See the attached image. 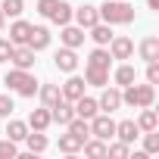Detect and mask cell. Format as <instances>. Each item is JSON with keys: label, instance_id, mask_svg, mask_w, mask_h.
<instances>
[{"label": "cell", "instance_id": "obj_17", "mask_svg": "<svg viewBox=\"0 0 159 159\" xmlns=\"http://www.w3.org/2000/svg\"><path fill=\"white\" fill-rule=\"evenodd\" d=\"M38 97H41V103L50 109L53 103H59V100H62V91H59V84H50V81H44V84H38Z\"/></svg>", "mask_w": 159, "mask_h": 159}, {"label": "cell", "instance_id": "obj_33", "mask_svg": "<svg viewBox=\"0 0 159 159\" xmlns=\"http://www.w3.org/2000/svg\"><path fill=\"white\" fill-rule=\"evenodd\" d=\"M143 153H147V156L159 153V134H156V131H143Z\"/></svg>", "mask_w": 159, "mask_h": 159}, {"label": "cell", "instance_id": "obj_10", "mask_svg": "<svg viewBox=\"0 0 159 159\" xmlns=\"http://www.w3.org/2000/svg\"><path fill=\"white\" fill-rule=\"evenodd\" d=\"M84 38H88V34H84V28H81V25H72V22H69V25H62V31H59L62 47H72V50L81 47V44H84Z\"/></svg>", "mask_w": 159, "mask_h": 159}, {"label": "cell", "instance_id": "obj_11", "mask_svg": "<svg viewBox=\"0 0 159 159\" xmlns=\"http://www.w3.org/2000/svg\"><path fill=\"white\" fill-rule=\"evenodd\" d=\"M50 41H53V34H50V28H44V25H31V34H28V47L34 50V53H41V50H47L50 47Z\"/></svg>", "mask_w": 159, "mask_h": 159}, {"label": "cell", "instance_id": "obj_4", "mask_svg": "<svg viewBox=\"0 0 159 159\" xmlns=\"http://www.w3.org/2000/svg\"><path fill=\"white\" fill-rule=\"evenodd\" d=\"M91 125V137H100V140H112L116 137V122L109 112H97L94 119H88Z\"/></svg>", "mask_w": 159, "mask_h": 159}, {"label": "cell", "instance_id": "obj_15", "mask_svg": "<svg viewBox=\"0 0 159 159\" xmlns=\"http://www.w3.org/2000/svg\"><path fill=\"white\" fill-rule=\"evenodd\" d=\"M72 10H75L72 3H66V0H56V7H53V13H50L47 19H50L53 25H59V28H62V25H69V22H72Z\"/></svg>", "mask_w": 159, "mask_h": 159}, {"label": "cell", "instance_id": "obj_1", "mask_svg": "<svg viewBox=\"0 0 159 159\" xmlns=\"http://www.w3.org/2000/svg\"><path fill=\"white\" fill-rule=\"evenodd\" d=\"M100 13V22L106 25H131L134 22V7L128 0H106L103 7H97Z\"/></svg>", "mask_w": 159, "mask_h": 159}, {"label": "cell", "instance_id": "obj_3", "mask_svg": "<svg viewBox=\"0 0 159 159\" xmlns=\"http://www.w3.org/2000/svg\"><path fill=\"white\" fill-rule=\"evenodd\" d=\"M3 84L10 88V91H16L19 97H34L38 94V81H34V75H31V69H10L7 72V78H3Z\"/></svg>", "mask_w": 159, "mask_h": 159}, {"label": "cell", "instance_id": "obj_28", "mask_svg": "<svg viewBox=\"0 0 159 159\" xmlns=\"http://www.w3.org/2000/svg\"><path fill=\"white\" fill-rule=\"evenodd\" d=\"M81 150H84V156H91V159H100V156H106V140H100V137H88L84 143H81Z\"/></svg>", "mask_w": 159, "mask_h": 159}, {"label": "cell", "instance_id": "obj_22", "mask_svg": "<svg viewBox=\"0 0 159 159\" xmlns=\"http://www.w3.org/2000/svg\"><path fill=\"white\" fill-rule=\"evenodd\" d=\"M88 31H91L88 38H91L97 47H106V44L112 41V25H106V22H97V25H91Z\"/></svg>", "mask_w": 159, "mask_h": 159}, {"label": "cell", "instance_id": "obj_9", "mask_svg": "<svg viewBox=\"0 0 159 159\" xmlns=\"http://www.w3.org/2000/svg\"><path fill=\"white\" fill-rule=\"evenodd\" d=\"M84 88H88V81H84V78H78L75 72L69 75V81H66V84H59L62 100H69V103H75L78 97H84Z\"/></svg>", "mask_w": 159, "mask_h": 159}, {"label": "cell", "instance_id": "obj_2", "mask_svg": "<svg viewBox=\"0 0 159 159\" xmlns=\"http://www.w3.org/2000/svg\"><path fill=\"white\" fill-rule=\"evenodd\" d=\"M156 103V84H128L122 88V106H131V109H143V106H153Z\"/></svg>", "mask_w": 159, "mask_h": 159}, {"label": "cell", "instance_id": "obj_37", "mask_svg": "<svg viewBox=\"0 0 159 159\" xmlns=\"http://www.w3.org/2000/svg\"><path fill=\"white\" fill-rule=\"evenodd\" d=\"M147 81H150V84H159V59L147 62Z\"/></svg>", "mask_w": 159, "mask_h": 159}, {"label": "cell", "instance_id": "obj_25", "mask_svg": "<svg viewBox=\"0 0 159 159\" xmlns=\"http://www.w3.org/2000/svg\"><path fill=\"white\" fill-rule=\"evenodd\" d=\"M88 66H94V69H109V66H112L109 50H106V47H94V50L88 53Z\"/></svg>", "mask_w": 159, "mask_h": 159}, {"label": "cell", "instance_id": "obj_39", "mask_svg": "<svg viewBox=\"0 0 159 159\" xmlns=\"http://www.w3.org/2000/svg\"><path fill=\"white\" fill-rule=\"evenodd\" d=\"M3 25H7V16H3V10H0V31H3Z\"/></svg>", "mask_w": 159, "mask_h": 159}, {"label": "cell", "instance_id": "obj_34", "mask_svg": "<svg viewBox=\"0 0 159 159\" xmlns=\"http://www.w3.org/2000/svg\"><path fill=\"white\" fill-rule=\"evenodd\" d=\"M19 156V150H16V140H0V159H16Z\"/></svg>", "mask_w": 159, "mask_h": 159}, {"label": "cell", "instance_id": "obj_19", "mask_svg": "<svg viewBox=\"0 0 159 159\" xmlns=\"http://www.w3.org/2000/svg\"><path fill=\"white\" fill-rule=\"evenodd\" d=\"M137 128H140V134L143 131H159V112L153 106H143L140 116H137Z\"/></svg>", "mask_w": 159, "mask_h": 159}, {"label": "cell", "instance_id": "obj_23", "mask_svg": "<svg viewBox=\"0 0 159 159\" xmlns=\"http://www.w3.org/2000/svg\"><path fill=\"white\" fill-rule=\"evenodd\" d=\"M28 34H31V22H25V19L16 16V22L10 25V41H13V44H25Z\"/></svg>", "mask_w": 159, "mask_h": 159}, {"label": "cell", "instance_id": "obj_32", "mask_svg": "<svg viewBox=\"0 0 159 159\" xmlns=\"http://www.w3.org/2000/svg\"><path fill=\"white\" fill-rule=\"evenodd\" d=\"M0 10H3V16H22V10H25V0H3L0 3Z\"/></svg>", "mask_w": 159, "mask_h": 159}, {"label": "cell", "instance_id": "obj_13", "mask_svg": "<svg viewBox=\"0 0 159 159\" xmlns=\"http://www.w3.org/2000/svg\"><path fill=\"white\" fill-rule=\"evenodd\" d=\"M50 119H53L56 125H69V122L75 119V106H72L69 100H59V103L50 106Z\"/></svg>", "mask_w": 159, "mask_h": 159}, {"label": "cell", "instance_id": "obj_7", "mask_svg": "<svg viewBox=\"0 0 159 159\" xmlns=\"http://www.w3.org/2000/svg\"><path fill=\"white\" fill-rule=\"evenodd\" d=\"M53 66H56L59 72L72 75V72H78V53H75L72 47H59V50L53 53Z\"/></svg>", "mask_w": 159, "mask_h": 159}, {"label": "cell", "instance_id": "obj_18", "mask_svg": "<svg viewBox=\"0 0 159 159\" xmlns=\"http://www.w3.org/2000/svg\"><path fill=\"white\" fill-rule=\"evenodd\" d=\"M50 125H53V119H50V109H47V106L31 109V116H28V128H31V131H47Z\"/></svg>", "mask_w": 159, "mask_h": 159}, {"label": "cell", "instance_id": "obj_36", "mask_svg": "<svg viewBox=\"0 0 159 159\" xmlns=\"http://www.w3.org/2000/svg\"><path fill=\"white\" fill-rule=\"evenodd\" d=\"M13 41L10 38H0V62H10V53H13Z\"/></svg>", "mask_w": 159, "mask_h": 159}, {"label": "cell", "instance_id": "obj_27", "mask_svg": "<svg viewBox=\"0 0 159 159\" xmlns=\"http://www.w3.org/2000/svg\"><path fill=\"white\" fill-rule=\"evenodd\" d=\"M25 143H28V153H44L50 147V140H47L44 131H28L25 134Z\"/></svg>", "mask_w": 159, "mask_h": 159}, {"label": "cell", "instance_id": "obj_31", "mask_svg": "<svg viewBox=\"0 0 159 159\" xmlns=\"http://www.w3.org/2000/svg\"><path fill=\"white\" fill-rule=\"evenodd\" d=\"M106 156H112V159H128V156H131V143H125V140L109 143V140H106Z\"/></svg>", "mask_w": 159, "mask_h": 159}, {"label": "cell", "instance_id": "obj_14", "mask_svg": "<svg viewBox=\"0 0 159 159\" xmlns=\"http://www.w3.org/2000/svg\"><path fill=\"white\" fill-rule=\"evenodd\" d=\"M116 137H119V140H125V143H134V140L140 137V128H137V122H134V119L116 122Z\"/></svg>", "mask_w": 159, "mask_h": 159}, {"label": "cell", "instance_id": "obj_6", "mask_svg": "<svg viewBox=\"0 0 159 159\" xmlns=\"http://www.w3.org/2000/svg\"><path fill=\"white\" fill-rule=\"evenodd\" d=\"M97 106H100V112H116V109H122V88H109V84H103V91H100V97H97Z\"/></svg>", "mask_w": 159, "mask_h": 159}, {"label": "cell", "instance_id": "obj_21", "mask_svg": "<svg viewBox=\"0 0 159 159\" xmlns=\"http://www.w3.org/2000/svg\"><path fill=\"white\" fill-rule=\"evenodd\" d=\"M72 106H75V116H81V119H94V116L100 112V106H97V97H78Z\"/></svg>", "mask_w": 159, "mask_h": 159}, {"label": "cell", "instance_id": "obj_35", "mask_svg": "<svg viewBox=\"0 0 159 159\" xmlns=\"http://www.w3.org/2000/svg\"><path fill=\"white\" fill-rule=\"evenodd\" d=\"M13 109H16L13 97H7V94H0V119H10V116H13Z\"/></svg>", "mask_w": 159, "mask_h": 159}, {"label": "cell", "instance_id": "obj_29", "mask_svg": "<svg viewBox=\"0 0 159 159\" xmlns=\"http://www.w3.org/2000/svg\"><path fill=\"white\" fill-rule=\"evenodd\" d=\"M66 128H69V131H72L78 140H88V137H91V125H88V119H81V116H75V119H72Z\"/></svg>", "mask_w": 159, "mask_h": 159}, {"label": "cell", "instance_id": "obj_30", "mask_svg": "<svg viewBox=\"0 0 159 159\" xmlns=\"http://www.w3.org/2000/svg\"><path fill=\"white\" fill-rule=\"evenodd\" d=\"M81 143H84V140H78L72 131L59 134V150H62V153H78V150H81Z\"/></svg>", "mask_w": 159, "mask_h": 159}, {"label": "cell", "instance_id": "obj_24", "mask_svg": "<svg viewBox=\"0 0 159 159\" xmlns=\"http://www.w3.org/2000/svg\"><path fill=\"white\" fill-rule=\"evenodd\" d=\"M84 81L91 88H103L109 84V69H94V66H84Z\"/></svg>", "mask_w": 159, "mask_h": 159}, {"label": "cell", "instance_id": "obj_12", "mask_svg": "<svg viewBox=\"0 0 159 159\" xmlns=\"http://www.w3.org/2000/svg\"><path fill=\"white\" fill-rule=\"evenodd\" d=\"M10 62H13L16 69H34V50H31L28 44H16L13 53H10Z\"/></svg>", "mask_w": 159, "mask_h": 159}, {"label": "cell", "instance_id": "obj_38", "mask_svg": "<svg viewBox=\"0 0 159 159\" xmlns=\"http://www.w3.org/2000/svg\"><path fill=\"white\" fill-rule=\"evenodd\" d=\"M147 7L150 10H159V0H147Z\"/></svg>", "mask_w": 159, "mask_h": 159}, {"label": "cell", "instance_id": "obj_26", "mask_svg": "<svg viewBox=\"0 0 159 159\" xmlns=\"http://www.w3.org/2000/svg\"><path fill=\"white\" fill-rule=\"evenodd\" d=\"M28 131H31V128H28V122H22V119H13V116H10V122H7V137H10V140H16V143H19V140H25V134H28Z\"/></svg>", "mask_w": 159, "mask_h": 159}, {"label": "cell", "instance_id": "obj_5", "mask_svg": "<svg viewBox=\"0 0 159 159\" xmlns=\"http://www.w3.org/2000/svg\"><path fill=\"white\" fill-rule=\"evenodd\" d=\"M106 50H109L112 59H131L134 56V41L128 34H112V41L106 44Z\"/></svg>", "mask_w": 159, "mask_h": 159}, {"label": "cell", "instance_id": "obj_20", "mask_svg": "<svg viewBox=\"0 0 159 159\" xmlns=\"http://www.w3.org/2000/svg\"><path fill=\"white\" fill-rule=\"evenodd\" d=\"M112 81H116V88H128V84H134V81H137V69L128 66V62H122V66L112 72Z\"/></svg>", "mask_w": 159, "mask_h": 159}, {"label": "cell", "instance_id": "obj_8", "mask_svg": "<svg viewBox=\"0 0 159 159\" xmlns=\"http://www.w3.org/2000/svg\"><path fill=\"white\" fill-rule=\"evenodd\" d=\"M72 19L88 31L91 25H97V22H100V13H97V7H94V3H81V7H75V10H72Z\"/></svg>", "mask_w": 159, "mask_h": 159}, {"label": "cell", "instance_id": "obj_16", "mask_svg": "<svg viewBox=\"0 0 159 159\" xmlns=\"http://www.w3.org/2000/svg\"><path fill=\"white\" fill-rule=\"evenodd\" d=\"M137 53H140V59H143V62H153V59H159V38H156V34L143 38V41L137 44Z\"/></svg>", "mask_w": 159, "mask_h": 159}]
</instances>
